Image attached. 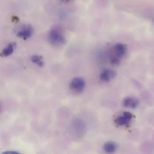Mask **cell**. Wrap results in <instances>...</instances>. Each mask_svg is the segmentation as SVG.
<instances>
[{
	"instance_id": "cell-12",
	"label": "cell",
	"mask_w": 154,
	"mask_h": 154,
	"mask_svg": "<svg viewBox=\"0 0 154 154\" xmlns=\"http://www.w3.org/2000/svg\"><path fill=\"white\" fill-rule=\"evenodd\" d=\"M18 153L17 151H6L5 152V153Z\"/></svg>"
},
{
	"instance_id": "cell-3",
	"label": "cell",
	"mask_w": 154,
	"mask_h": 154,
	"mask_svg": "<svg viewBox=\"0 0 154 154\" xmlns=\"http://www.w3.org/2000/svg\"><path fill=\"white\" fill-rule=\"evenodd\" d=\"M69 87L72 91L79 93L84 90L85 87V80L83 78H75L71 81Z\"/></svg>"
},
{
	"instance_id": "cell-2",
	"label": "cell",
	"mask_w": 154,
	"mask_h": 154,
	"mask_svg": "<svg viewBox=\"0 0 154 154\" xmlns=\"http://www.w3.org/2000/svg\"><path fill=\"white\" fill-rule=\"evenodd\" d=\"M49 42L54 45H60L65 43V38L59 29L53 28L48 34Z\"/></svg>"
},
{
	"instance_id": "cell-4",
	"label": "cell",
	"mask_w": 154,
	"mask_h": 154,
	"mask_svg": "<svg viewBox=\"0 0 154 154\" xmlns=\"http://www.w3.org/2000/svg\"><path fill=\"white\" fill-rule=\"evenodd\" d=\"M133 115L128 111H125V112L122 113L120 116L116 118V123L118 126H128L130 124L131 120H132Z\"/></svg>"
},
{
	"instance_id": "cell-6",
	"label": "cell",
	"mask_w": 154,
	"mask_h": 154,
	"mask_svg": "<svg viewBox=\"0 0 154 154\" xmlns=\"http://www.w3.org/2000/svg\"><path fill=\"white\" fill-rule=\"evenodd\" d=\"M116 73L111 69H105L102 71L100 74V80L103 82H110L111 80L114 78Z\"/></svg>"
},
{
	"instance_id": "cell-5",
	"label": "cell",
	"mask_w": 154,
	"mask_h": 154,
	"mask_svg": "<svg viewBox=\"0 0 154 154\" xmlns=\"http://www.w3.org/2000/svg\"><path fill=\"white\" fill-rule=\"evenodd\" d=\"M33 33V29L32 26L29 25H24L19 28L18 32H17V35L21 38L26 40L31 37Z\"/></svg>"
},
{
	"instance_id": "cell-13",
	"label": "cell",
	"mask_w": 154,
	"mask_h": 154,
	"mask_svg": "<svg viewBox=\"0 0 154 154\" xmlns=\"http://www.w3.org/2000/svg\"><path fill=\"white\" fill-rule=\"evenodd\" d=\"M2 105H1V103H0V113L2 112Z\"/></svg>"
},
{
	"instance_id": "cell-10",
	"label": "cell",
	"mask_w": 154,
	"mask_h": 154,
	"mask_svg": "<svg viewBox=\"0 0 154 154\" xmlns=\"http://www.w3.org/2000/svg\"><path fill=\"white\" fill-rule=\"evenodd\" d=\"M117 144L113 141H108L104 145V150L107 153H115L117 150Z\"/></svg>"
},
{
	"instance_id": "cell-11",
	"label": "cell",
	"mask_w": 154,
	"mask_h": 154,
	"mask_svg": "<svg viewBox=\"0 0 154 154\" xmlns=\"http://www.w3.org/2000/svg\"><path fill=\"white\" fill-rule=\"evenodd\" d=\"M31 61L33 64H36L38 66H42L44 65L43 59L39 55H33L31 57Z\"/></svg>"
},
{
	"instance_id": "cell-9",
	"label": "cell",
	"mask_w": 154,
	"mask_h": 154,
	"mask_svg": "<svg viewBox=\"0 0 154 154\" xmlns=\"http://www.w3.org/2000/svg\"><path fill=\"white\" fill-rule=\"evenodd\" d=\"M74 130L76 132L78 135H84V132L85 131V125L84 124L82 120H77L75 123H73Z\"/></svg>"
},
{
	"instance_id": "cell-7",
	"label": "cell",
	"mask_w": 154,
	"mask_h": 154,
	"mask_svg": "<svg viewBox=\"0 0 154 154\" xmlns=\"http://www.w3.org/2000/svg\"><path fill=\"white\" fill-rule=\"evenodd\" d=\"M125 107L128 108H136L139 105V100L134 97H127L122 102Z\"/></svg>"
},
{
	"instance_id": "cell-8",
	"label": "cell",
	"mask_w": 154,
	"mask_h": 154,
	"mask_svg": "<svg viewBox=\"0 0 154 154\" xmlns=\"http://www.w3.org/2000/svg\"><path fill=\"white\" fill-rule=\"evenodd\" d=\"M15 48H16V44L14 42H11V43L8 44L4 49L2 50L1 53V56L3 57H8V56L11 55L14 51Z\"/></svg>"
},
{
	"instance_id": "cell-1",
	"label": "cell",
	"mask_w": 154,
	"mask_h": 154,
	"mask_svg": "<svg viewBox=\"0 0 154 154\" xmlns=\"http://www.w3.org/2000/svg\"><path fill=\"white\" fill-rule=\"evenodd\" d=\"M127 51L126 46L122 43H118L113 46L112 49V54L110 56V62L113 65H118L120 60L125 55Z\"/></svg>"
}]
</instances>
